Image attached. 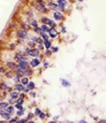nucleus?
I'll return each mask as SVG.
<instances>
[{
  "instance_id": "f257e3e1",
  "label": "nucleus",
  "mask_w": 106,
  "mask_h": 123,
  "mask_svg": "<svg viewBox=\"0 0 106 123\" xmlns=\"http://www.w3.org/2000/svg\"><path fill=\"white\" fill-rule=\"evenodd\" d=\"M33 9H34L36 12H38L39 14H43V15H47L49 12V10L46 7L45 4L38 3V2H36V1L33 3Z\"/></svg>"
},
{
  "instance_id": "f03ea898",
  "label": "nucleus",
  "mask_w": 106,
  "mask_h": 123,
  "mask_svg": "<svg viewBox=\"0 0 106 123\" xmlns=\"http://www.w3.org/2000/svg\"><path fill=\"white\" fill-rule=\"evenodd\" d=\"M23 52L26 54L27 57H38L39 54H40V51L37 49V47H29V46H24L23 47Z\"/></svg>"
},
{
  "instance_id": "7ed1b4c3",
  "label": "nucleus",
  "mask_w": 106,
  "mask_h": 123,
  "mask_svg": "<svg viewBox=\"0 0 106 123\" xmlns=\"http://www.w3.org/2000/svg\"><path fill=\"white\" fill-rule=\"evenodd\" d=\"M58 4V11H60L61 13H65L66 9L68 6V1L67 0H56Z\"/></svg>"
},
{
  "instance_id": "20e7f679",
  "label": "nucleus",
  "mask_w": 106,
  "mask_h": 123,
  "mask_svg": "<svg viewBox=\"0 0 106 123\" xmlns=\"http://www.w3.org/2000/svg\"><path fill=\"white\" fill-rule=\"evenodd\" d=\"M53 19L56 21V22H62L65 20V15L64 13H61L60 11H54L53 12Z\"/></svg>"
},
{
  "instance_id": "39448f33",
  "label": "nucleus",
  "mask_w": 106,
  "mask_h": 123,
  "mask_svg": "<svg viewBox=\"0 0 106 123\" xmlns=\"http://www.w3.org/2000/svg\"><path fill=\"white\" fill-rule=\"evenodd\" d=\"M16 36H17V38H20V39H27V37H29V32L25 30H17L16 31Z\"/></svg>"
},
{
  "instance_id": "423d86ee",
  "label": "nucleus",
  "mask_w": 106,
  "mask_h": 123,
  "mask_svg": "<svg viewBox=\"0 0 106 123\" xmlns=\"http://www.w3.org/2000/svg\"><path fill=\"white\" fill-rule=\"evenodd\" d=\"M39 65H41V60L39 59L38 57H34V58H32V59L29 60V66L33 69L37 68Z\"/></svg>"
},
{
  "instance_id": "0eeeda50",
  "label": "nucleus",
  "mask_w": 106,
  "mask_h": 123,
  "mask_svg": "<svg viewBox=\"0 0 106 123\" xmlns=\"http://www.w3.org/2000/svg\"><path fill=\"white\" fill-rule=\"evenodd\" d=\"M26 22L32 29L33 27H36V26H39V22L37 19H35V17H27Z\"/></svg>"
},
{
  "instance_id": "6e6552de",
  "label": "nucleus",
  "mask_w": 106,
  "mask_h": 123,
  "mask_svg": "<svg viewBox=\"0 0 106 123\" xmlns=\"http://www.w3.org/2000/svg\"><path fill=\"white\" fill-rule=\"evenodd\" d=\"M46 7L48 9L49 11H52V12H54V11H57L58 10V4L56 1H46Z\"/></svg>"
},
{
  "instance_id": "1a4fd4ad",
  "label": "nucleus",
  "mask_w": 106,
  "mask_h": 123,
  "mask_svg": "<svg viewBox=\"0 0 106 123\" xmlns=\"http://www.w3.org/2000/svg\"><path fill=\"white\" fill-rule=\"evenodd\" d=\"M17 66H18V64L16 61H7V62L5 63V68L7 69H11V71H16Z\"/></svg>"
},
{
  "instance_id": "9d476101",
  "label": "nucleus",
  "mask_w": 106,
  "mask_h": 123,
  "mask_svg": "<svg viewBox=\"0 0 106 123\" xmlns=\"http://www.w3.org/2000/svg\"><path fill=\"white\" fill-rule=\"evenodd\" d=\"M0 116H1L4 120H6L7 122H9V120L12 118V115H11L10 113H7L4 108H0Z\"/></svg>"
},
{
  "instance_id": "9b49d317",
  "label": "nucleus",
  "mask_w": 106,
  "mask_h": 123,
  "mask_svg": "<svg viewBox=\"0 0 106 123\" xmlns=\"http://www.w3.org/2000/svg\"><path fill=\"white\" fill-rule=\"evenodd\" d=\"M24 87H25V85L21 84L20 82H18V83H14V85H13V88L15 89V91L19 92V93H21V92H23Z\"/></svg>"
},
{
  "instance_id": "f8f14e48",
  "label": "nucleus",
  "mask_w": 106,
  "mask_h": 123,
  "mask_svg": "<svg viewBox=\"0 0 106 123\" xmlns=\"http://www.w3.org/2000/svg\"><path fill=\"white\" fill-rule=\"evenodd\" d=\"M59 31H57V29H51V32L48 33V36L51 39H56L59 36Z\"/></svg>"
},
{
  "instance_id": "ddd939ff",
  "label": "nucleus",
  "mask_w": 106,
  "mask_h": 123,
  "mask_svg": "<svg viewBox=\"0 0 106 123\" xmlns=\"http://www.w3.org/2000/svg\"><path fill=\"white\" fill-rule=\"evenodd\" d=\"M60 83H61V85L65 88H68L71 86V83L69 82L67 79H64V78H60Z\"/></svg>"
},
{
  "instance_id": "4468645a",
  "label": "nucleus",
  "mask_w": 106,
  "mask_h": 123,
  "mask_svg": "<svg viewBox=\"0 0 106 123\" xmlns=\"http://www.w3.org/2000/svg\"><path fill=\"white\" fill-rule=\"evenodd\" d=\"M3 75H4L5 78H7V79H12V78L15 76V71H11V69H9V71H6Z\"/></svg>"
},
{
  "instance_id": "2eb2a0df",
  "label": "nucleus",
  "mask_w": 106,
  "mask_h": 123,
  "mask_svg": "<svg viewBox=\"0 0 106 123\" xmlns=\"http://www.w3.org/2000/svg\"><path fill=\"white\" fill-rule=\"evenodd\" d=\"M5 111H6L7 113H10L12 116H14V115H15V111H16V108L14 107V104H10L6 108H5Z\"/></svg>"
},
{
  "instance_id": "dca6fc26",
  "label": "nucleus",
  "mask_w": 106,
  "mask_h": 123,
  "mask_svg": "<svg viewBox=\"0 0 106 123\" xmlns=\"http://www.w3.org/2000/svg\"><path fill=\"white\" fill-rule=\"evenodd\" d=\"M47 25L51 27V29H57L58 23H56V21L54 20V19H51V18H49L48 22H47Z\"/></svg>"
},
{
  "instance_id": "f3484780",
  "label": "nucleus",
  "mask_w": 106,
  "mask_h": 123,
  "mask_svg": "<svg viewBox=\"0 0 106 123\" xmlns=\"http://www.w3.org/2000/svg\"><path fill=\"white\" fill-rule=\"evenodd\" d=\"M43 45H44V47H45V49H51L52 45H53L52 39H47V40H43Z\"/></svg>"
},
{
  "instance_id": "a211bd4d",
  "label": "nucleus",
  "mask_w": 106,
  "mask_h": 123,
  "mask_svg": "<svg viewBox=\"0 0 106 123\" xmlns=\"http://www.w3.org/2000/svg\"><path fill=\"white\" fill-rule=\"evenodd\" d=\"M39 26L41 27V30H42V32H44V33H47V34H48V33L51 32V27H49L48 25H47V24H42V23H41Z\"/></svg>"
},
{
  "instance_id": "6ab92c4d",
  "label": "nucleus",
  "mask_w": 106,
  "mask_h": 123,
  "mask_svg": "<svg viewBox=\"0 0 106 123\" xmlns=\"http://www.w3.org/2000/svg\"><path fill=\"white\" fill-rule=\"evenodd\" d=\"M20 29L25 30V31H27V32H29V31L32 29V27H30L29 24H27V22H21V23H20Z\"/></svg>"
},
{
  "instance_id": "aec40b11",
  "label": "nucleus",
  "mask_w": 106,
  "mask_h": 123,
  "mask_svg": "<svg viewBox=\"0 0 106 123\" xmlns=\"http://www.w3.org/2000/svg\"><path fill=\"white\" fill-rule=\"evenodd\" d=\"M29 77L22 76L21 79H20V83H21V84H23V85H26L27 83H29Z\"/></svg>"
},
{
  "instance_id": "412c9836",
  "label": "nucleus",
  "mask_w": 106,
  "mask_h": 123,
  "mask_svg": "<svg viewBox=\"0 0 106 123\" xmlns=\"http://www.w3.org/2000/svg\"><path fill=\"white\" fill-rule=\"evenodd\" d=\"M25 15L26 17H35V11L33 9H29L27 11H25Z\"/></svg>"
},
{
  "instance_id": "4be33fe9",
  "label": "nucleus",
  "mask_w": 106,
  "mask_h": 123,
  "mask_svg": "<svg viewBox=\"0 0 106 123\" xmlns=\"http://www.w3.org/2000/svg\"><path fill=\"white\" fill-rule=\"evenodd\" d=\"M10 97L11 98H13V99H17V98L19 97V92H17V91H12V92H10Z\"/></svg>"
},
{
  "instance_id": "5701e85b",
  "label": "nucleus",
  "mask_w": 106,
  "mask_h": 123,
  "mask_svg": "<svg viewBox=\"0 0 106 123\" xmlns=\"http://www.w3.org/2000/svg\"><path fill=\"white\" fill-rule=\"evenodd\" d=\"M9 102H7V100H0V108H6L7 106H9Z\"/></svg>"
},
{
  "instance_id": "b1692460",
  "label": "nucleus",
  "mask_w": 106,
  "mask_h": 123,
  "mask_svg": "<svg viewBox=\"0 0 106 123\" xmlns=\"http://www.w3.org/2000/svg\"><path fill=\"white\" fill-rule=\"evenodd\" d=\"M49 20V17L48 16H42V17H40V23L42 24H47V22Z\"/></svg>"
},
{
  "instance_id": "393cba45",
  "label": "nucleus",
  "mask_w": 106,
  "mask_h": 123,
  "mask_svg": "<svg viewBox=\"0 0 106 123\" xmlns=\"http://www.w3.org/2000/svg\"><path fill=\"white\" fill-rule=\"evenodd\" d=\"M33 33H34L35 35H40L41 32H42V30H41L40 26H36V27H33Z\"/></svg>"
},
{
  "instance_id": "a878e982",
  "label": "nucleus",
  "mask_w": 106,
  "mask_h": 123,
  "mask_svg": "<svg viewBox=\"0 0 106 123\" xmlns=\"http://www.w3.org/2000/svg\"><path fill=\"white\" fill-rule=\"evenodd\" d=\"M33 74H34V71H33V68H26V69H25L24 76L29 77V76H33Z\"/></svg>"
},
{
  "instance_id": "bb28decb",
  "label": "nucleus",
  "mask_w": 106,
  "mask_h": 123,
  "mask_svg": "<svg viewBox=\"0 0 106 123\" xmlns=\"http://www.w3.org/2000/svg\"><path fill=\"white\" fill-rule=\"evenodd\" d=\"M25 86H27V87H29L30 91H32V89H35L36 88V84H35V82L34 81H29V83H27V84L25 85Z\"/></svg>"
},
{
  "instance_id": "cd10ccee",
  "label": "nucleus",
  "mask_w": 106,
  "mask_h": 123,
  "mask_svg": "<svg viewBox=\"0 0 106 123\" xmlns=\"http://www.w3.org/2000/svg\"><path fill=\"white\" fill-rule=\"evenodd\" d=\"M7 86H9V85H7L6 82H0V91H2V92L6 91Z\"/></svg>"
},
{
  "instance_id": "c85d7f7f",
  "label": "nucleus",
  "mask_w": 106,
  "mask_h": 123,
  "mask_svg": "<svg viewBox=\"0 0 106 123\" xmlns=\"http://www.w3.org/2000/svg\"><path fill=\"white\" fill-rule=\"evenodd\" d=\"M24 113H25V110H17L15 111V114H16V116H18L19 118L22 116H24Z\"/></svg>"
},
{
  "instance_id": "c756f323",
  "label": "nucleus",
  "mask_w": 106,
  "mask_h": 123,
  "mask_svg": "<svg viewBox=\"0 0 106 123\" xmlns=\"http://www.w3.org/2000/svg\"><path fill=\"white\" fill-rule=\"evenodd\" d=\"M40 36L41 38L43 39V40H47V39H51L49 38V36H48V34H47V33H44V32H41V34L39 35Z\"/></svg>"
},
{
  "instance_id": "7c9ffc66",
  "label": "nucleus",
  "mask_w": 106,
  "mask_h": 123,
  "mask_svg": "<svg viewBox=\"0 0 106 123\" xmlns=\"http://www.w3.org/2000/svg\"><path fill=\"white\" fill-rule=\"evenodd\" d=\"M36 45H37V44H36L34 41L29 40V39L26 41V46H29V47H36Z\"/></svg>"
},
{
  "instance_id": "2f4dec72",
  "label": "nucleus",
  "mask_w": 106,
  "mask_h": 123,
  "mask_svg": "<svg viewBox=\"0 0 106 123\" xmlns=\"http://www.w3.org/2000/svg\"><path fill=\"white\" fill-rule=\"evenodd\" d=\"M14 107H15L16 110H25L23 104H19V103H14Z\"/></svg>"
},
{
  "instance_id": "473e14b6",
  "label": "nucleus",
  "mask_w": 106,
  "mask_h": 123,
  "mask_svg": "<svg viewBox=\"0 0 106 123\" xmlns=\"http://www.w3.org/2000/svg\"><path fill=\"white\" fill-rule=\"evenodd\" d=\"M44 55H45V57H51L53 55V52L51 49H44Z\"/></svg>"
},
{
  "instance_id": "72a5a7b5",
  "label": "nucleus",
  "mask_w": 106,
  "mask_h": 123,
  "mask_svg": "<svg viewBox=\"0 0 106 123\" xmlns=\"http://www.w3.org/2000/svg\"><path fill=\"white\" fill-rule=\"evenodd\" d=\"M18 121H19V117H18V116H15V117L12 116V118L9 120L10 123H15V122H18Z\"/></svg>"
},
{
  "instance_id": "f704fd0d",
  "label": "nucleus",
  "mask_w": 106,
  "mask_h": 123,
  "mask_svg": "<svg viewBox=\"0 0 106 123\" xmlns=\"http://www.w3.org/2000/svg\"><path fill=\"white\" fill-rule=\"evenodd\" d=\"M36 47L39 49L40 52H44V49H45V47H44V45H43V43H40V44H37L36 45Z\"/></svg>"
},
{
  "instance_id": "c9c22d12",
  "label": "nucleus",
  "mask_w": 106,
  "mask_h": 123,
  "mask_svg": "<svg viewBox=\"0 0 106 123\" xmlns=\"http://www.w3.org/2000/svg\"><path fill=\"white\" fill-rule=\"evenodd\" d=\"M38 117H39V119H40V120H44V119L46 118V113H44V111H41V113L38 115Z\"/></svg>"
},
{
  "instance_id": "e433bc0d",
  "label": "nucleus",
  "mask_w": 106,
  "mask_h": 123,
  "mask_svg": "<svg viewBox=\"0 0 106 123\" xmlns=\"http://www.w3.org/2000/svg\"><path fill=\"white\" fill-rule=\"evenodd\" d=\"M15 103H19V104H23V103H24V98H22V97H18L17 99H16Z\"/></svg>"
},
{
  "instance_id": "4c0bfd02",
  "label": "nucleus",
  "mask_w": 106,
  "mask_h": 123,
  "mask_svg": "<svg viewBox=\"0 0 106 123\" xmlns=\"http://www.w3.org/2000/svg\"><path fill=\"white\" fill-rule=\"evenodd\" d=\"M16 45H22V44H24V39H20L18 38L17 40H16Z\"/></svg>"
},
{
  "instance_id": "58836bf2",
  "label": "nucleus",
  "mask_w": 106,
  "mask_h": 123,
  "mask_svg": "<svg viewBox=\"0 0 106 123\" xmlns=\"http://www.w3.org/2000/svg\"><path fill=\"white\" fill-rule=\"evenodd\" d=\"M51 49H52L53 54H56V53H58V52H59V46H54V45H52Z\"/></svg>"
},
{
  "instance_id": "ea45409f",
  "label": "nucleus",
  "mask_w": 106,
  "mask_h": 123,
  "mask_svg": "<svg viewBox=\"0 0 106 123\" xmlns=\"http://www.w3.org/2000/svg\"><path fill=\"white\" fill-rule=\"evenodd\" d=\"M20 79H21V78H20V77H18L17 75H15V76L12 78V80L14 81V83H18V82H20Z\"/></svg>"
},
{
  "instance_id": "a19ab883",
  "label": "nucleus",
  "mask_w": 106,
  "mask_h": 123,
  "mask_svg": "<svg viewBox=\"0 0 106 123\" xmlns=\"http://www.w3.org/2000/svg\"><path fill=\"white\" fill-rule=\"evenodd\" d=\"M41 111L40 110V107H35V111H34V115H35V117H38V115L41 113Z\"/></svg>"
},
{
  "instance_id": "79ce46f5",
  "label": "nucleus",
  "mask_w": 106,
  "mask_h": 123,
  "mask_svg": "<svg viewBox=\"0 0 106 123\" xmlns=\"http://www.w3.org/2000/svg\"><path fill=\"white\" fill-rule=\"evenodd\" d=\"M34 117H35L34 113H32V111H29V115H27V117H26V119L29 121V120H33V118H34ZM29 121H27V122H29Z\"/></svg>"
},
{
  "instance_id": "37998d69",
  "label": "nucleus",
  "mask_w": 106,
  "mask_h": 123,
  "mask_svg": "<svg viewBox=\"0 0 106 123\" xmlns=\"http://www.w3.org/2000/svg\"><path fill=\"white\" fill-rule=\"evenodd\" d=\"M5 72H6V68H5V65L4 66L3 65H0V74L3 75Z\"/></svg>"
},
{
  "instance_id": "c03bdc74",
  "label": "nucleus",
  "mask_w": 106,
  "mask_h": 123,
  "mask_svg": "<svg viewBox=\"0 0 106 123\" xmlns=\"http://www.w3.org/2000/svg\"><path fill=\"white\" fill-rule=\"evenodd\" d=\"M59 33H60V34H63V35H64V34H66V33H67V30H66L65 26L62 25V27H61V31H60Z\"/></svg>"
},
{
  "instance_id": "a18cd8bd",
  "label": "nucleus",
  "mask_w": 106,
  "mask_h": 123,
  "mask_svg": "<svg viewBox=\"0 0 106 123\" xmlns=\"http://www.w3.org/2000/svg\"><path fill=\"white\" fill-rule=\"evenodd\" d=\"M9 49H11V51H15V49H16V43H12V44H10Z\"/></svg>"
},
{
  "instance_id": "49530a36",
  "label": "nucleus",
  "mask_w": 106,
  "mask_h": 123,
  "mask_svg": "<svg viewBox=\"0 0 106 123\" xmlns=\"http://www.w3.org/2000/svg\"><path fill=\"white\" fill-rule=\"evenodd\" d=\"M29 95H30L32 98H35L36 96H37V94H36V92H34V89H32V91L29 92Z\"/></svg>"
},
{
  "instance_id": "de8ad7c7",
  "label": "nucleus",
  "mask_w": 106,
  "mask_h": 123,
  "mask_svg": "<svg viewBox=\"0 0 106 123\" xmlns=\"http://www.w3.org/2000/svg\"><path fill=\"white\" fill-rule=\"evenodd\" d=\"M27 121H29V120H27L26 118H21V119H19V123H27Z\"/></svg>"
},
{
  "instance_id": "09e8293b",
  "label": "nucleus",
  "mask_w": 106,
  "mask_h": 123,
  "mask_svg": "<svg viewBox=\"0 0 106 123\" xmlns=\"http://www.w3.org/2000/svg\"><path fill=\"white\" fill-rule=\"evenodd\" d=\"M38 58L40 60H43L44 58H45V55H44V53H40V54H39V56H38Z\"/></svg>"
},
{
  "instance_id": "8fccbe9b",
  "label": "nucleus",
  "mask_w": 106,
  "mask_h": 123,
  "mask_svg": "<svg viewBox=\"0 0 106 123\" xmlns=\"http://www.w3.org/2000/svg\"><path fill=\"white\" fill-rule=\"evenodd\" d=\"M43 68H49V62H48V61H44V62H43Z\"/></svg>"
},
{
  "instance_id": "3c124183",
  "label": "nucleus",
  "mask_w": 106,
  "mask_h": 123,
  "mask_svg": "<svg viewBox=\"0 0 106 123\" xmlns=\"http://www.w3.org/2000/svg\"><path fill=\"white\" fill-rule=\"evenodd\" d=\"M15 101H16V100H15V99H13V98H11V97H10V99L7 100L9 104H14V103H15Z\"/></svg>"
},
{
  "instance_id": "603ef678",
  "label": "nucleus",
  "mask_w": 106,
  "mask_h": 123,
  "mask_svg": "<svg viewBox=\"0 0 106 123\" xmlns=\"http://www.w3.org/2000/svg\"><path fill=\"white\" fill-rule=\"evenodd\" d=\"M36 2H38V3H41V4H45L46 5V1L45 0H35Z\"/></svg>"
},
{
  "instance_id": "864d4df0",
  "label": "nucleus",
  "mask_w": 106,
  "mask_h": 123,
  "mask_svg": "<svg viewBox=\"0 0 106 123\" xmlns=\"http://www.w3.org/2000/svg\"><path fill=\"white\" fill-rule=\"evenodd\" d=\"M29 92H30V89L27 87V86H25V87H24V89H23V93H24V94H29Z\"/></svg>"
},
{
  "instance_id": "5fc2aeb1",
  "label": "nucleus",
  "mask_w": 106,
  "mask_h": 123,
  "mask_svg": "<svg viewBox=\"0 0 106 123\" xmlns=\"http://www.w3.org/2000/svg\"><path fill=\"white\" fill-rule=\"evenodd\" d=\"M99 122H100V123H106V120H105V119H101V120L99 119Z\"/></svg>"
},
{
  "instance_id": "6e6d98bb",
  "label": "nucleus",
  "mask_w": 106,
  "mask_h": 123,
  "mask_svg": "<svg viewBox=\"0 0 106 123\" xmlns=\"http://www.w3.org/2000/svg\"><path fill=\"white\" fill-rule=\"evenodd\" d=\"M79 123H86V120H84V119H81L80 121H79Z\"/></svg>"
},
{
  "instance_id": "4d7b16f0",
  "label": "nucleus",
  "mask_w": 106,
  "mask_h": 123,
  "mask_svg": "<svg viewBox=\"0 0 106 123\" xmlns=\"http://www.w3.org/2000/svg\"><path fill=\"white\" fill-rule=\"evenodd\" d=\"M94 121H99V117H94Z\"/></svg>"
},
{
  "instance_id": "13d9d810",
  "label": "nucleus",
  "mask_w": 106,
  "mask_h": 123,
  "mask_svg": "<svg viewBox=\"0 0 106 123\" xmlns=\"http://www.w3.org/2000/svg\"><path fill=\"white\" fill-rule=\"evenodd\" d=\"M67 1H68V2H74L75 0H67Z\"/></svg>"
},
{
  "instance_id": "bf43d9fd",
  "label": "nucleus",
  "mask_w": 106,
  "mask_h": 123,
  "mask_svg": "<svg viewBox=\"0 0 106 123\" xmlns=\"http://www.w3.org/2000/svg\"><path fill=\"white\" fill-rule=\"evenodd\" d=\"M84 0H78V2H83Z\"/></svg>"
},
{
  "instance_id": "052dcab7",
  "label": "nucleus",
  "mask_w": 106,
  "mask_h": 123,
  "mask_svg": "<svg viewBox=\"0 0 106 123\" xmlns=\"http://www.w3.org/2000/svg\"><path fill=\"white\" fill-rule=\"evenodd\" d=\"M1 99H2V95L0 94V100H1Z\"/></svg>"
},
{
  "instance_id": "680f3d73",
  "label": "nucleus",
  "mask_w": 106,
  "mask_h": 123,
  "mask_svg": "<svg viewBox=\"0 0 106 123\" xmlns=\"http://www.w3.org/2000/svg\"><path fill=\"white\" fill-rule=\"evenodd\" d=\"M45 1H53V0H45Z\"/></svg>"
}]
</instances>
